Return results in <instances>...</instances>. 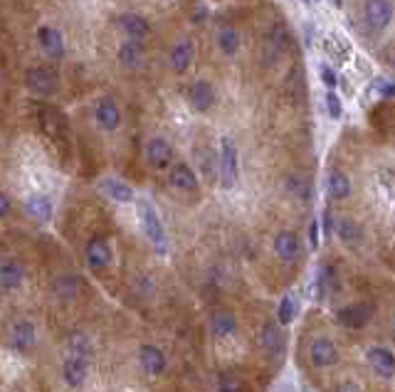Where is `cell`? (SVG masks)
Returning <instances> with one entry per match:
<instances>
[{
  "instance_id": "cell-4",
  "label": "cell",
  "mask_w": 395,
  "mask_h": 392,
  "mask_svg": "<svg viewBox=\"0 0 395 392\" xmlns=\"http://www.w3.org/2000/svg\"><path fill=\"white\" fill-rule=\"evenodd\" d=\"M37 42H40V50L53 59V62H60L67 55V45H64V35L62 30H57L55 25H40L37 30Z\"/></svg>"
},
{
  "instance_id": "cell-23",
  "label": "cell",
  "mask_w": 395,
  "mask_h": 392,
  "mask_svg": "<svg viewBox=\"0 0 395 392\" xmlns=\"http://www.w3.org/2000/svg\"><path fill=\"white\" fill-rule=\"evenodd\" d=\"M299 237L294 235V232L289 230H282L277 232L275 237V254L279 256L282 261H294L296 256H299Z\"/></svg>"
},
{
  "instance_id": "cell-27",
  "label": "cell",
  "mask_w": 395,
  "mask_h": 392,
  "mask_svg": "<svg viewBox=\"0 0 395 392\" xmlns=\"http://www.w3.org/2000/svg\"><path fill=\"white\" fill-rule=\"evenodd\" d=\"M210 328H213V335L225 338V335H230L237 328V321H235V316L230 311H215L213 319H210Z\"/></svg>"
},
{
  "instance_id": "cell-9",
  "label": "cell",
  "mask_w": 395,
  "mask_h": 392,
  "mask_svg": "<svg viewBox=\"0 0 395 392\" xmlns=\"http://www.w3.org/2000/svg\"><path fill=\"white\" fill-rule=\"evenodd\" d=\"M37 343V328L32 321L20 319L11 326V348L18 353H30Z\"/></svg>"
},
{
  "instance_id": "cell-38",
  "label": "cell",
  "mask_w": 395,
  "mask_h": 392,
  "mask_svg": "<svg viewBox=\"0 0 395 392\" xmlns=\"http://www.w3.org/2000/svg\"><path fill=\"white\" fill-rule=\"evenodd\" d=\"M289 188H294V195H296V198H309V185L304 183V180H302V183H299V180H291Z\"/></svg>"
},
{
  "instance_id": "cell-16",
  "label": "cell",
  "mask_w": 395,
  "mask_h": 392,
  "mask_svg": "<svg viewBox=\"0 0 395 392\" xmlns=\"http://www.w3.org/2000/svg\"><path fill=\"white\" fill-rule=\"evenodd\" d=\"M25 284V267L15 259L0 261V289L3 291H18Z\"/></svg>"
},
{
  "instance_id": "cell-28",
  "label": "cell",
  "mask_w": 395,
  "mask_h": 392,
  "mask_svg": "<svg viewBox=\"0 0 395 392\" xmlns=\"http://www.w3.org/2000/svg\"><path fill=\"white\" fill-rule=\"evenodd\" d=\"M328 195H331L333 200H343L351 195V180L346 173L341 170H333L331 175H328Z\"/></svg>"
},
{
  "instance_id": "cell-2",
  "label": "cell",
  "mask_w": 395,
  "mask_h": 392,
  "mask_svg": "<svg viewBox=\"0 0 395 392\" xmlns=\"http://www.w3.org/2000/svg\"><path fill=\"white\" fill-rule=\"evenodd\" d=\"M139 217H141V225H144V235L148 237V242L156 247L158 254H166V252H168L166 230H163L161 217H158V212L153 210V205L148 203V200H139Z\"/></svg>"
},
{
  "instance_id": "cell-40",
  "label": "cell",
  "mask_w": 395,
  "mask_h": 392,
  "mask_svg": "<svg viewBox=\"0 0 395 392\" xmlns=\"http://www.w3.org/2000/svg\"><path fill=\"white\" fill-rule=\"evenodd\" d=\"M309 237H312V247H319V222L317 220L309 227Z\"/></svg>"
},
{
  "instance_id": "cell-10",
  "label": "cell",
  "mask_w": 395,
  "mask_h": 392,
  "mask_svg": "<svg viewBox=\"0 0 395 392\" xmlns=\"http://www.w3.org/2000/svg\"><path fill=\"white\" fill-rule=\"evenodd\" d=\"M188 99H190V106L198 111V114H208V111L215 106L218 94H215V87L208 82V79H198V82H193L190 92H188Z\"/></svg>"
},
{
  "instance_id": "cell-8",
  "label": "cell",
  "mask_w": 395,
  "mask_h": 392,
  "mask_svg": "<svg viewBox=\"0 0 395 392\" xmlns=\"http://www.w3.org/2000/svg\"><path fill=\"white\" fill-rule=\"evenodd\" d=\"M94 121H97L99 129L106 131V133L116 131L121 126V109H119V104H116L114 99H109V96L99 99L97 104H94Z\"/></svg>"
},
{
  "instance_id": "cell-13",
  "label": "cell",
  "mask_w": 395,
  "mask_h": 392,
  "mask_svg": "<svg viewBox=\"0 0 395 392\" xmlns=\"http://www.w3.org/2000/svg\"><path fill=\"white\" fill-rule=\"evenodd\" d=\"M116 59H119L121 67L126 69H139L146 62V48L144 40H124L116 50Z\"/></svg>"
},
{
  "instance_id": "cell-37",
  "label": "cell",
  "mask_w": 395,
  "mask_h": 392,
  "mask_svg": "<svg viewBox=\"0 0 395 392\" xmlns=\"http://www.w3.org/2000/svg\"><path fill=\"white\" fill-rule=\"evenodd\" d=\"M11 212H13V203H11V198H8L3 190H0V220H6V217H11Z\"/></svg>"
},
{
  "instance_id": "cell-3",
  "label": "cell",
  "mask_w": 395,
  "mask_h": 392,
  "mask_svg": "<svg viewBox=\"0 0 395 392\" xmlns=\"http://www.w3.org/2000/svg\"><path fill=\"white\" fill-rule=\"evenodd\" d=\"M25 87L40 99H50L60 89V74L53 67H30L25 72Z\"/></svg>"
},
{
  "instance_id": "cell-20",
  "label": "cell",
  "mask_w": 395,
  "mask_h": 392,
  "mask_svg": "<svg viewBox=\"0 0 395 392\" xmlns=\"http://www.w3.org/2000/svg\"><path fill=\"white\" fill-rule=\"evenodd\" d=\"M99 190H102L109 200H114V203H119V205L134 203V198H136L134 188H131L129 183H124V180H119V178H102L99 180Z\"/></svg>"
},
{
  "instance_id": "cell-32",
  "label": "cell",
  "mask_w": 395,
  "mask_h": 392,
  "mask_svg": "<svg viewBox=\"0 0 395 392\" xmlns=\"http://www.w3.org/2000/svg\"><path fill=\"white\" fill-rule=\"evenodd\" d=\"M326 50L333 55V59H336V62H346V59H349V45H346V40H338V35L328 37Z\"/></svg>"
},
{
  "instance_id": "cell-15",
  "label": "cell",
  "mask_w": 395,
  "mask_h": 392,
  "mask_svg": "<svg viewBox=\"0 0 395 392\" xmlns=\"http://www.w3.org/2000/svg\"><path fill=\"white\" fill-rule=\"evenodd\" d=\"M366 361H368V365L373 368L375 375L380 377H393L395 375V356L388 351V348H383V345H373L368 351V356H366Z\"/></svg>"
},
{
  "instance_id": "cell-26",
  "label": "cell",
  "mask_w": 395,
  "mask_h": 392,
  "mask_svg": "<svg viewBox=\"0 0 395 392\" xmlns=\"http://www.w3.org/2000/svg\"><path fill=\"white\" fill-rule=\"evenodd\" d=\"M67 353H74V356H84V358H89V361H92V356H94L92 338H89L87 333H82V331H74V333L67 338Z\"/></svg>"
},
{
  "instance_id": "cell-42",
  "label": "cell",
  "mask_w": 395,
  "mask_h": 392,
  "mask_svg": "<svg viewBox=\"0 0 395 392\" xmlns=\"http://www.w3.org/2000/svg\"><path fill=\"white\" fill-rule=\"evenodd\" d=\"M393 338H395V321H393Z\"/></svg>"
},
{
  "instance_id": "cell-39",
  "label": "cell",
  "mask_w": 395,
  "mask_h": 392,
  "mask_svg": "<svg viewBox=\"0 0 395 392\" xmlns=\"http://www.w3.org/2000/svg\"><path fill=\"white\" fill-rule=\"evenodd\" d=\"M336 392H363V390H361V385H356V382L346 380V382H341V385L336 387Z\"/></svg>"
},
{
  "instance_id": "cell-18",
  "label": "cell",
  "mask_w": 395,
  "mask_h": 392,
  "mask_svg": "<svg viewBox=\"0 0 395 392\" xmlns=\"http://www.w3.org/2000/svg\"><path fill=\"white\" fill-rule=\"evenodd\" d=\"M168 183L176 190L193 193V190H198V175L188 163H173L171 170H168Z\"/></svg>"
},
{
  "instance_id": "cell-33",
  "label": "cell",
  "mask_w": 395,
  "mask_h": 392,
  "mask_svg": "<svg viewBox=\"0 0 395 392\" xmlns=\"http://www.w3.org/2000/svg\"><path fill=\"white\" fill-rule=\"evenodd\" d=\"M370 89L378 99H390V96H395V79H375Z\"/></svg>"
},
{
  "instance_id": "cell-31",
  "label": "cell",
  "mask_w": 395,
  "mask_h": 392,
  "mask_svg": "<svg viewBox=\"0 0 395 392\" xmlns=\"http://www.w3.org/2000/svg\"><path fill=\"white\" fill-rule=\"evenodd\" d=\"M55 293L62 298H74L79 293V279L77 277H60L55 282Z\"/></svg>"
},
{
  "instance_id": "cell-19",
  "label": "cell",
  "mask_w": 395,
  "mask_h": 392,
  "mask_svg": "<svg viewBox=\"0 0 395 392\" xmlns=\"http://www.w3.org/2000/svg\"><path fill=\"white\" fill-rule=\"evenodd\" d=\"M309 358L317 368H328L338 361V348L331 338H317L309 348Z\"/></svg>"
},
{
  "instance_id": "cell-21",
  "label": "cell",
  "mask_w": 395,
  "mask_h": 392,
  "mask_svg": "<svg viewBox=\"0 0 395 392\" xmlns=\"http://www.w3.org/2000/svg\"><path fill=\"white\" fill-rule=\"evenodd\" d=\"M25 210H27V215H30L32 220L40 222V225H47V222L53 220V215H55L53 200L47 198V195H42V193L30 195V198L25 200Z\"/></svg>"
},
{
  "instance_id": "cell-7",
  "label": "cell",
  "mask_w": 395,
  "mask_h": 392,
  "mask_svg": "<svg viewBox=\"0 0 395 392\" xmlns=\"http://www.w3.org/2000/svg\"><path fill=\"white\" fill-rule=\"evenodd\" d=\"M366 25L373 32H383L393 22V3L390 0H368L363 8Z\"/></svg>"
},
{
  "instance_id": "cell-24",
  "label": "cell",
  "mask_w": 395,
  "mask_h": 392,
  "mask_svg": "<svg viewBox=\"0 0 395 392\" xmlns=\"http://www.w3.org/2000/svg\"><path fill=\"white\" fill-rule=\"evenodd\" d=\"M240 45H242V37L235 27H220L218 30V50L225 55V57H233V55L240 52Z\"/></svg>"
},
{
  "instance_id": "cell-6",
  "label": "cell",
  "mask_w": 395,
  "mask_h": 392,
  "mask_svg": "<svg viewBox=\"0 0 395 392\" xmlns=\"http://www.w3.org/2000/svg\"><path fill=\"white\" fill-rule=\"evenodd\" d=\"M89 358L84 356H74V353H67L64 356V363H62V380L67 387H72V390H79V387L87 382L89 377Z\"/></svg>"
},
{
  "instance_id": "cell-22",
  "label": "cell",
  "mask_w": 395,
  "mask_h": 392,
  "mask_svg": "<svg viewBox=\"0 0 395 392\" xmlns=\"http://www.w3.org/2000/svg\"><path fill=\"white\" fill-rule=\"evenodd\" d=\"M119 27L131 40H146V37L151 35V22L146 20L144 15H139V13H124L119 17Z\"/></svg>"
},
{
  "instance_id": "cell-12",
  "label": "cell",
  "mask_w": 395,
  "mask_h": 392,
  "mask_svg": "<svg viewBox=\"0 0 395 392\" xmlns=\"http://www.w3.org/2000/svg\"><path fill=\"white\" fill-rule=\"evenodd\" d=\"M370 316H373V306H370V303H351V306L338 311L336 319H338V324L346 326V328L359 331L368 324Z\"/></svg>"
},
{
  "instance_id": "cell-35",
  "label": "cell",
  "mask_w": 395,
  "mask_h": 392,
  "mask_svg": "<svg viewBox=\"0 0 395 392\" xmlns=\"http://www.w3.org/2000/svg\"><path fill=\"white\" fill-rule=\"evenodd\" d=\"M326 109H328V116H331V119H341L343 116L341 96H338L336 92H328L326 94Z\"/></svg>"
},
{
  "instance_id": "cell-1",
  "label": "cell",
  "mask_w": 395,
  "mask_h": 392,
  "mask_svg": "<svg viewBox=\"0 0 395 392\" xmlns=\"http://www.w3.org/2000/svg\"><path fill=\"white\" fill-rule=\"evenodd\" d=\"M240 178V156L237 146L230 136L220 141V153H218V180L225 190H233Z\"/></svg>"
},
{
  "instance_id": "cell-25",
  "label": "cell",
  "mask_w": 395,
  "mask_h": 392,
  "mask_svg": "<svg viewBox=\"0 0 395 392\" xmlns=\"http://www.w3.org/2000/svg\"><path fill=\"white\" fill-rule=\"evenodd\" d=\"M336 235L341 242H346V245H356V242H361V237H363V230H361L359 222H354L351 217H341V220H336Z\"/></svg>"
},
{
  "instance_id": "cell-30",
  "label": "cell",
  "mask_w": 395,
  "mask_h": 392,
  "mask_svg": "<svg viewBox=\"0 0 395 392\" xmlns=\"http://www.w3.org/2000/svg\"><path fill=\"white\" fill-rule=\"evenodd\" d=\"M294 316H296V301H294V296L286 293V296L279 301V306H277V324L289 326L291 321H294Z\"/></svg>"
},
{
  "instance_id": "cell-29",
  "label": "cell",
  "mask_w": 395,
  "mask_h": 392,
  "mask_svg": "<svg viewBox=\"0 0 395 392\" xmlns=\"http://www.w3.org/2000/svg\"><path fill=\"white\" fill-rule=\"evenodd\" d=\"M262 343H265L267 351L275 353V356L284 353V333H282V328H277L275 324H267L265 328H262Z\"/></svg>"
},
{
  "instance_id": "cell-34",
  "label": "cell",
  "mask_w": 395,
  "mask_h": 392,
  "mask_svg": "<svg viewBox=\"0 0 395 392\" xmlns=\"http://www.w3.org/2000/svg\"><path fill=\"white\" fill-rule=\"evenodd\" d=\"M220 392H242V380L235 372H223L218 380Z\"/></svg>"
},
{
  "instance_id": "cell-5",
  "label": "cell",
  "mask_w": 395,
  "mask_h": 392,
  "mask_svg": "<svg viewBox=\"0 0 395 392\" xmlns=\"http://www.w3.org/2000/svg\"><path fill=\"white\" fill-rule=\"evenodd\" d=\"M173 146L168 138L163 136H153L148 138V143H146V161H148V166L153 168V170H171L173 166Z\"/></svg>"
},
{
  "instance_id": "cell-41",
  "label": "cell",
  "mask_w": 395,
  "mask_h": 392,
  "mask_svg": "<svg viewBox=\"0 0 395 392\" xmlns=\"http://www.w3.org/2000/svg\"><path fill=\"white\" fill-rule=\"evenodd\" d=\"M333 3V8H343V0H331Z\"/></svg>"
},
{
  "instance_id": "cell-36",
  "label": "cell",
  "mask_w": 395,
  "mask_h": 392,
  "mask_svg": "<svg viewBox=\"0 0 395 392\" xmlns=\"http://www.w3.org/2000/svg\"><path fill=\"white\" fill-rule=\"evenodd\" d=\"M319 77H321V82L328 87V92H333V89H336V87H338V77H336V72H333V69L328 67V64H321V67H319Z\"/></svg>"
},
{
  "instance_id": "cell-11",
  "label": "cell",
  "mask_w": 395,
  "mask_h": 392,
  "mask_svg": "<svg viewBox=\"0 0 395 392\" xmlns=\"http://www.w3.org/2000/svg\"><path fill=\"white\" fill-rule=\"evenodd\" d=\"M84 256H87L89 269L94 272H102L111 264V247L104 237H92L84 247Z\"/></svg>"
},
{
  "instance_id": "cell-43",
  "label": "cell",
  "mask_w": 395,
  "mask_h": 392,
  "mask_svg": "<svg viewBox=\"0 0 395 392\" xmlns=\"http://www.w3.org/2000/svg\"><path fill=\"white\" fill-rule=\"evenodd\" d=\"M0 301H3V289H0Z\"/></svg>"
},
{
  "instance_id": "cell-44",
  "label": "cell",
  "mask_w": 395,
  "mask_h": 392,
  "mask_svg": "<svg viewBox=\"0 0 395 392\" xmlns=\"http://www.w3.org/2000/svg\"><path fill=\"white\" fill-rule=\"evenodd\" d=\"M307 3H319V0H307Z\"/></svg>"
},
{
  "instance_id": "cell-17",
  "label": "cell",
  "mask_w": 395,
  "mask_h": 392,
  "mask_svg": "<svg viewBox=\"0 0 395 392\" xmlns=\"http://www.w3.org/2000/svg\"><path fill=\"white\" fill-rule=\"evenodd\" d=\"M139 363L148 375H163V372H166V365H168L163 351L151 343H146L139 348Z\"/></svg>"
},
{
  "instance_id": "cell-14",
  "label": "cell",
  "mask_w": 395,
  "mask_h": 392,
  "mask_svg": "<svg viewBox=\"0 0 395 392\" xmlns=\"http://www.w3.org/2000/svg\"><path fill=\"white\" fill-rule=\"evenodd\" d=\"M193 59H195V45H193L190 37L176 42L173 50H171V55H168V64H171V69L176 74H186L188 69H190Z\"/></svg>"
}]
</instances>
